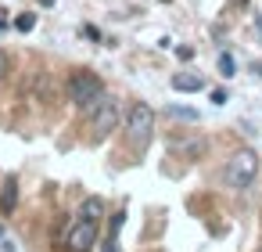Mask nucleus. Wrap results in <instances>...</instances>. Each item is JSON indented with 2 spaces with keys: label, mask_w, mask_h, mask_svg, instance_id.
<instances>
[{
  "label": "nucleus",
  "mask_w": 262,
  "mask_h": 252,
  "mask_svg": "<svg viewBox=\"0 0 262 252\" xmlns=\"http://www.w3.org/2000/svg\"><path fill=\"white\" fill-rule=\"evenodd\" d=\"M69 101H72L83 115H94V112L108 101L101 76H94L90 69H76V72L69 76Z\"/></svg>",
  "instance_id": "1"
},
{
  "label": "nucleus",
  "mask_w": 262,
  "mask_h": 252,
  "mask_svg": "<svg viewBox=\"0 0 262 252\" xmlns=\"http://www.w3.org/2000/svg\"><path fill=\"white\" fill-rule=\"evenodd\" d=\"M122 130H126V141H129L133 148H144V144L151 141V133H155V108L144 105V101H137V105L126 112Z\"/></svg>",
  "instance_id": "2"
},
{
  "label": "nucleus",
  "mask_w": 262,
  "mask_h": 252,
  "mask_svg": "<svg viewBox=\"0 0 262 252\" xmlns=\"http://www.w3.org/2000/svg\"><path fill=\"white\" fill-rule=\"evenodd\" d=\"M255 173H258V155H255L251 148H241L237 155L226 159V184H230L233 191H244V187L255 180Z\"/></svg>",
  "instance_id": "3"
},
{
  "label": "nucleus",
  "mask_w": 262,
  "mask_h": 252,
  "mask_svg": "<svg viewBox=\"0 0 262 252\" xmlns=\"http://www.w3.org/2000/svg\"><path fill=\"white\" fill-rule=\"evenodd\" d=\"M94 245H97V223L76 220V223L69 227V234H65V248H69V252H90Z\"/></svg>",
  "instance_id": "4"
},
{
  "label": "nucleus",
  "mask_w": 262,
  "mask_h": 252,
  "mask_svg": "<svg viewBox=\"0 0 262 252\" xmlns=\"http://www.w3.org/2000/svg\"><path fill=\"white\" fill-rule=\"evenodd\" d=\"M90 119H94V137L101 141V137H104V133H112V130L119 126V119H122L119 101H115V98H108V101H104V105H101V108L90 115Z\"/></svg>",
  "instance_id": "5"
},
{
  "label": "nucleus",
  "mask_w": 262,
  "mask_h": 252,
  "mask_svg": "<svg viewBox=\"0 0 262 252\" xmlns=\"http://www.w3.org/2000/svg\"><path fill=\"white\" fill-rule=\"evenodd\" d=\"M15 205H18V180H15V177H8V180H4V187H0V212L11 216V212H15Z\"/></svg>",
  "instance_id": "6"
},
{
  "label": "nucleus",
  "mask_w": 262,
  "mask_h": 252,
  "mask_svg": "<svg viewBox=\"0 0 262 252\" xmlns=\"http://www.w3.org/2000/svg\"><path fill=\"white\" fill-rule=\"evenodd\" d=\"M172 90H180V94H198V90H205V80H201L198 72H176V76H172Z\"/></svg>",
  "instance_id": "7"
},
{
  "label": "nucleus",
  "mask_w": 262,
  "mask_h": 252,
  "mask_svg": "<svg viewBox=\"0 0 262 252\" xmlns=\"http://www.w3.org/2000/svg\"><path fill=\"white\" fill-rule=\"evenodd\" d=\"M101 216H104V198H97V195H90V198H83V205H79V220H90V223H101Z\"/></svg>",
  "instance_id": "8"
},
{
  "label": "nucleus",
  "mask_w": 262,
  "mask_h": 252,
  "mask_svg": "<svg viewBox=\"0 0 262 252\" xmlns=\"http://www.w3.org/2000/svg\"><path fill=\"white\" fill-rule=\"evenodd\" d=\"M165 112H169V119H180V123H198V112H194L190 105H169Z\"/></svg>",
  "instance_id": "9"
},
{
  "label": "nucleus",
  "mask_w": 262,
  "mask_h": 252,
  "mask_svg": "<svg viewBox=\"0 0 262 252\" xmlns=\"http://www.w3.org/2000/svg\"><path fill=\"white\" fill-rule=\"evenodd\" d=\"M33 26H36V15H33V11H26V15L15 18V29H18V33H29Z\"/></svg>",
  "instance_id": "10"
},
{
  "label": "nucleus",
  "mask_w": 262,
  "mask_h": 252,
  "mask_svg": "<svg viewBox=\"0 0 262 252\" xmlns=\"http://www.w3.org/2000/svg\"><path fill=\"white\" fill-rule=\"evenodd\" d=\"M233 69H237V65H233V54H219V76H226V80H230V76H233Z\"/></svg>",
  "instance_id": "11"
},
{
  "label": "nucleus",
  "mask_w": 262,
  "mask_h": 252,
  "mask_svg": "<svg viewBox=\"0 0 262 252\" xmlns=\"http://www.w3.org/2000/svg\"><path fill=\"white\" fill-rule=\"evenodd\" d=\"M8 69H11V62H8V54H4V51H0V80L8 76Z\"/></svg>",
  "instance_id": "12"
},
{
  "label": "nucleus",
  "mask_w": 262,
  "mask_h": 252,
  "mask_svg": "<svg viewBox=\"0 0 262 252\" xmlns=\"http://www.w3.org/2000/svg\"><path fill=\"white\" fill-rule=\"evenodd\" d=\"M176 58H183V62H190V58H194V47H176Z\"/></svg>",
  "instance_id": "13"
},
{
  "label": "nucleus",
  "mask_w": 262,
  "mask_h": 252,
  "mask_svg": "<svg viewBox=\"0 0 262 252\" xmlns=\"http://www.w3.org/2000/svg\"><path fill=\"white\" fill-rule=\"evenodd\" d=\"M0 252H15V241H8V238H4V241H0Z\"/></svg>",
  "instance_id": "14"
},
{
  "label": "nucleus",
  "mask_w": 262,
  "mask_h": 252,
  "mask_svg": "<svg viewBox=\"0 0 262 252\" xmlns=\"http://www.w3.org/2000/svg\"><path fill=\"white\" fill-rule=\"evenodd\" d=\"M104 252H119V245H115V238H108V245H104Z\"/></svg>",
  "instance_id": "15"
},
{
  "label": "nucleus",
  "mask_w": 262,
  "mask_h": 252,
  "mask_svg": "<svg viewBox=\"0 0 262 252\" xmlns=\"http://www.w3.org/2000/svg\"><path fill=\"white\" fill-rule=\"evenodd\" d=\"M4 26H8V18H4V11H0V29H4Z\"/></svg>",
  "instance_id": "16"
},
{
  "label": "nucleus",
  "mask_w": 262,
  "mask_h": 252,
  "mask_svg": "<svg viewBox=\"0 0 262 252\" xmlns=\"http://www.w3.org/2000/svg\"><path fill=\"white\" fill-rule=\"evenodd\" d=\"M255 72H258V76H262V62H258V65H255Z\"/></svg>",
  "instance_id": "17"
},
{
  "label": "nucleus",
  "mask_w": 262,
  "mask_h": 252,
  "mask_svg": "<svg viewBox=\"0 0 262 252\" xmlns=\"http://www.w3.org/2000/svg\"><path fill=\"white\" fill-rule=\"evenodd\" d=\"M0 234H4V230H0Z\"/></svg>",
  "instance_id": "18"
}]
</instances>
